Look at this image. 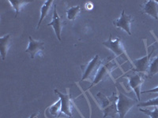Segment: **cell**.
<instances>
[{
	"instance_id": "1",
	"label": "cell",
	"mask_w": 158,
	"mask_h": 118,
	"mask_svg": "<svg viewBox=\"0 0 158 118\" xmlns=\"http://www.w3.org/2000/svg\"><path fill=\"white\" fill-rule=\"evenodd\" d=\"M104 60H101L99 55H95V57H93L91 61L88 63L84 65H81V69L82 72V77L81 81H86L89 80L92 82L94 81L99 69L102 65Z\"/></svg>"
},
{
	"instance_id": "2",
	"label": "cell",
	"mask_w": 158,
	"mask_h": 118,
	"mask_svg": "<svg viewBox=\"0 0 158 118\" xmlns=\"http://www.w3.org/2000/svg\"><path fill=\"white\" fill-rule=\"evenodd\" d=\"M97 97L101 101L102 109L104 113V118H105L106 116L115 117V115L118 113V109H117L118 97L116 96V93L113 92L111 96L107 97L100 92L97 94Z\"/></svg>"
},
{
	"instance_id": "3",
	"label": "cell",
	"mask_w": 158,
	"mask_h": 118,
	"mask_svg": "<svg viewBox=\"0 0 158 118\" xmlns=\"http://www.w3.org/2000/svg\"><path fill=\"white\" fill-rule=\"evenodd\" d=\"M117 66L115 65V61L113 59L108 58L106 61H104L102 65L101 66L100 69H99L98 73H97V76H96L94 81L92 82L90 88H93L94 85H97L101 81H107L111 77V74L115 69H116Z\"/></svg>"
},
{
	"instance_id": "4",
	"label": "cell",
	"mask_w": 158,
	"mask_h": 118,
	"mask_svg": "<svg viewBox=\"0 0 158 118\" xmlns=\"http://www.w3.org/2000/svg\"><path fill=\"white\" fill-rule=\"evenodd\" d=\"M118 101H117L118 113L119 115V118H125L131 108H133L138 103V100L130 98L120 91H118Z\"/></svg>"
},
{
	"instance_id": "5",
	"label": "cell",
	"mask_w": 158,
	"mask_h": 118,
	"mask_svg": "<svg viewBox=\"0 0 158 118\" xmlns=\"http://www.w3.org/2000/svg\"><path fill=\"white\" fill-rule=\"evenodd\" d=\"M103 45L104 47H107L108 49H109L110 50L113 52L115 55L116 57L118 56H121L123 58H124L127 61H129V59L127 58L126 54V52H125V48H124V46L122 43V40H121L120 38L118 37H112V35L110 33L109 38L107 41L103 42Z\"/></svg>"
},
{
	"instance_id": "6",
	"label": "cell",
	"mask_w": 158,
	"mask_h": 118,
	"mask_svg": "<svg viewBox=\"0 0 158 118\" xmlns=\"http://www.w3.org/2000/svg\"><path fill=\"white\" fill-rule=\"evenodd\" d=\"M53 14H52V21L49 24H48V26H52L55 31L56 36L59 41H61V32L63 27L66 24V22L63 19V16H59L57 12V6L56 4L53 5Z\"/></svg>"
},
{
	"instance_id": "7",
	"label": "cell",
	"mask_w": 158,
	"mask_h": 118,
	"mask_svg": "<svg viewBox=\"0 0 158 118\" xmlns=\"http://www.w3.org/2000/svg\"><path fill=\"white\" fill-rule=\"evenodd\" d=\"M126 77L129 81V86L136 94L138 100L140 101L141 94H142L141 88H142V84L145 81V77L142 73H133L131 75H127Z\"/></svg>"
},
{
	"instance_id": "8",
	"label": "cell",
	"mask_w": 158,
	"mask_h": 118,
	"mask_svg": "<svg viewBox=\"0 0 158 118\" xmlns=\"http://www.w3.org/2000/svg\"><path fill=\"white\" fill-rule=\"evenodd\" d=\"M44 50V43L39 40H35L32 36L29 37V45L25 53H28L30 55V58L33 59L36 55L42 56Z\"/></svg>"
},
{
	"instance_id": "9",
	"label": "cell",
	"mask_w": 158,
	"mask_h": 118,
	"mask_svg": "<svg viewBox=\"0 0 158 118\" xmlns=\"http://www.w3.org/2000/svg\"><path fill=\"white\" fill-rule=\"evenodd\" d=\"M56 95L61 100V113H64L67 116L72 118V107H73V99L70 94H63L58 90H55Z\"/></svg>"
},
{
	"instance_id": "10",
	"label": "cell",
	"mask_w": 158,
	"mask_h": 118,
	"mask_svg": "<svg viewBox=\"0 0 158 118\" xmlns=\"http://www.w3.org/2000/svg\"><path fill=\"white\" fill-rule=\"evenodd\" d=\"M134 22L133 17L131 15H127L125 14V10L122 11L121 16L118 19L113 21V25L117 28L123 29L127 33L128 35L131 36V24Z\"/></svg>"
},
{
	"instance_id": "11",
	"label": "cell",
	"mask_w": 158,
	"mask_h": 118,
	"mask_svg": "<svg viewBox=\"0 0 158 118\" xmlns=\"http://www.w3.org/2000/svg\"><path fill=\"white\" fill-rule=\"evenodd\" d=\"M153 51H154V49L152 50L150 54H147L145 57H141V58L135 59L133 61V64L135 65V68L134 69V72H137V73H147L149 71V65H150V57L151 55L153 54Z\"/></svg>"
},
{
	"instance_id": "12",
	"label": "cell",
	"mask_w": 158,
	"mask_h": 118,
	"mask_svg": "<svg viewBox=\"0 0 158 118\" xmlns=\"http://www.w3.org/2000/svg\"><path fill=\"white\" fill-rule=\"evenodd\" d=\"M142 13L149 15L152 18L158 19V2L155 0H148L141 6Z\"/></svg>"
},
{
	"instance_id": "13",
	"label": "cell",
	"mask_w": 158,
	"mask_h": 118,
	"mask_svg": "<svg viewBox=\"0 0 158 118\" xmlns=\"http://www.w3.org/2000/svg\"><path fill=\"white\" fill-rule=\"evenodd\" d=\"M10 34L5 35V36L0 37V53H1L2 60H5L6 57L8 50L10 47Z\"/></svg>"
},
{
	"instance_id": "14",
	"label": "cell",
	"mask_w": 158,
	"mask_h": 118,
	"mask_svg": "<svg viewBox=\"0 0 158 118\" xmlns=\"http://www.w3.org/2000/svg\"><path fill=\"white\" fill-rule=\"evenodd\" d=\"M53 2H54V1H52V0H47V1H45V2H44L41 9H40V18L37 27H36V29H37V30L40 29V25H41L42 22H43L44 20L46 18V17L48 15L50 10H52V6Z\"/></svg>"
},
{
	"instance_id": "15",
	"label": "cell",
	"mask_w": 158,
	"mask_h": 118,
	"mask_svg": "<svg viewBox=\"0 0 158 118\" xmlns=\"http://www.w3.org/2000/svg\"><path fill=\"white\" fill-rule=\"evenodd\" d=\"M8 2L10 3L11 6L14 8V10H15V18L18 17V15L19 14L20 11L22 8L26 6L27 4H29V2H31V1H27V0H17V1H15V0H9Z\"/></svg>"
},
{
	"instance_id": "16",
	"label": "cell",
	"mask_w": 158,
	"mask_h": 118,
	"mask_svg": "<svg viewBox=\"0 0 158 118\" xmlns=\"http://www.w3.org/2000/svg\"><path fill=\"white\" fill-rule=\"evenodd\" d=\"M81 12V7L80 6H74L68 8L67 10V18L70 21H74L78 17Z\"/></svg>"
},
{
	"instance_id": "17",
	"label": "cell",
	"mask_w": 158,
	"mask_h": 118,
	"mask_svg": "<svg viewBox=\"0 0 158 118\" xmlns=\"http://www.w3.org/2000/svg\"><path fill=\"white\" fill-rule=\"evenodd\" d=\"M158 73V55L153 59L150 62V65H149V71H148V77L151 78L153 76L156 75Z\"/></svg>"
},
{
	"instance_id": "18",
	"label": "cell",
	"mask_w": 158,
	"mask_h": 118,
	"mask_svg": "<svg viewBox=\"0 0 158 118\" xmlns=\"http://www.w3.org/2000/svg\"><path fill=\"white\" fill-rule=\"evenodd\" d=\"M49 109H50V113L52 116H58L59 113H61V100L59 99Z\"/></svg>"
},
{
	"instance_id": "19",
	"label": "cell",
	"mask_w": 158,
	"mask_h": 118,
	"mask_svg": "<svg viewBox=\"0 0 158 118\" xmlns=\"http://www.w3.org/2000/svg\"><path fill=\"white\" fill-rule=\"evenodd\" d=\"M138 107H146V106H158V97L155 98H151L146 102H142L138 105Z\"/></svg>"
},
{
	"instance_id": "20",
	"label": "cell",
	"mask_w": 158,
	"mask_h": 118,
	"mask_svg": "<svg viewBox=\"0 0 158 118\" xmlns=\"http://www.w3.org/2000/svg\"><path fill=\"white\" fill-rule=\"evenodd\" d=\"M154 107L155 108L153 110L140 109V111L145 113V114L150 116V118H158V106H154Z\"/></svg>"
},
{
	"instance_id": "21",
	"label": "cell",
	"mask_w": 158,
	"mask_h": 118,
	"mask_svg": "<svg viewBox=\"0 0 158 118\" xmlns=\"http://www.w3.org/2000/svg\"><path fill=\"white\" fill-rule=\"evenodd\" d=\"M142 93H158V86H156V88H153V89L147 90V91H142Z\"/></svg>"
},
{
	"instance_id": "22",
	"label": "cell",
	"mask_w": 158,
	"mask_h": 118,
	"mask_svg": "<svg viewBox=\"0 0 158 118\" xmlns=\"http://www.w3.org/2000/svg\"><path fill=\"white\" fill-rule=\"evenodd\" d=\"M85 6H86V9L87 10H92V8H94V5H93V3H92L91 2H88L86 3V5H85Z\"/></svg>"
},
{
	"instance_id": "23",
	"label": "cell",
	"mask_w": 158,
	"mask_h": 118,
	"mask_svg": "<svg viewBox=\"0 0 158 118\" xmlns=\"http://www.w3.org/2000/svg\"><path fill=\"white\" fill-rule=\"evenodd\" d=\"M38 114H39V113H33V114H32L30 116H29V118H36V116H37Z\"/></svg>"
},
{
	"instance_id": "24",
	"label": "cell",
	"mask_w": 158,
	"mask_h": 118,
	"mask_svg": "<svg viewBox=\"0 0 158 118\" xmlns=\"http://www.w3.org/2000/svg\"><path fill=\"white\" fill-rule=\"evenodd\" d=\"M157 2H158V1H157Z\"/></svg>"
}]
</instances>
